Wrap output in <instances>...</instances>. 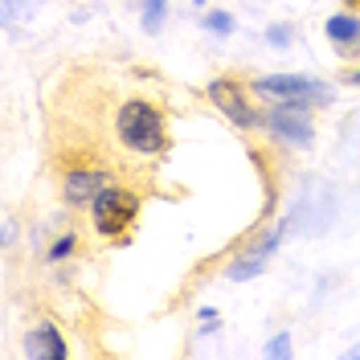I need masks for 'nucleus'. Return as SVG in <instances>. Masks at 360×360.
<instances>
[{
  "instance_id": "1",
  "label": "nucleus",
  "mask_w": 360,
  "mask_h": 360,
  "mask_svg": "<svg viewBox=\"0 0 360 360\" xmlns=\"http://www.w3.org/2000/svg\"><path fill=\"white\" fill-rule=\"evenodd\" d=\"M111 135H115V143H119L127 156L156 160V156H164L168 143H172L168 111L160 107L156 98H148V94H127V98L115 103Z\"/></svg>"
},
{
  "instance_id": "2",
  "label": "nucleus",
  "mask_w": 360,
  "mask_h": 360,
  "mask_svg": "<svg viewBox=\"0 0 360 360\" xmlns=\"http://www.w3.org/2000/svg\"><path fill=\"white\" fill-rule=\"evenodd\" d=\"M295 229L291 221V213L287 217H274V221H262L254 233H250L242 246L233 250V258L221 266L225 274V283H254L258 274H266L270 266V258L278 254V246H283V238Z\"/></svg>"
},
{
  "instance_id": "3",
  "label": "nucleus",
  "mask_w": 360,
  "mask_h": 360,
  "mask_svg": "<svg viewBox=\"0 0 360 360\" xmlns=\"http://www.w3.org/2000/svg\"><path fill=\"white\" fill-rule=\"evenodd\" d=\"M254 94L262 103H295V107H311V111H328L336 103V86L311 78V74H299V70H274V74H258Z\"/></svg>"
},
{
  "instance_id": "4",
  "label": "nucleus",
  "mask_w": 360,
  "mask_h": 360,
  "mask_svg": "<svg viewBox=\"0 0 360 360\" xmlns=\"http://www.w3.org/2000/svg\"><path fill=\"white\" fill-rule=\"evenodd\" d=\"M139 209H143L139 188H127V184L115 180L111 188H103V193L94 197V205L86 209V217H90V229H94L103 242H127Z\"/></svg>"
},
{
  "instance_id": "5",
  "label": "nucleus",
  "mask_w": 360,
  "mask_h": 360,
  "mask_svg": "<svg viewBox=\"0 0 360 360\" xmlns=\"http://www.w3.org/2000/svg\"><path fill=\"white\" fill-rule=\"evenodd\" d=\"M205 98L213 103V111L221 115L229 127H238V131H262V103H258V94L250 82H242L238 74H221V78H213L209 86H205Z\"/></svg>"
},
{
  "instance_id": "6",
  "label": "nucleus",
  "mask_w": 360,
  "mask_h": 360,
  "mask_svg": "<svg viewBox=\"0 0 360 360\" xmlns=\"http://www.w3.org/2000/svg\"><path fill=\"white\" fill-rule=\"evenodd\" d=\"M262 135L278 152H307L315 143V111L295 103H262Z\"/></svg>"
},
{
  "instance_id": "7",
  "label": "nucleus",
  "mask_w": 360,
  "mask_h": 360,
  "mask_svg": "<svg viewBox=\"0 0 360 360\" xmlns=\"http://www.w3.org/2000/svg\"><path fill=\"white\" fill-rule=\"evenodd\" d=\"M115 184V172L107 164H70L66 172H62V205L66 209H90L94 197L103 193V188H111Z\"/></svg>"
},
{
  "instance_id": "8",
  "label": "nucleus",
  "mask_w": 360,
  "mask_h": 360,
  "mask_svg": "<svg viewBox=\"0 0 360 360\" xmlns=\"http://www.w3.org/2000/svg\"><path fill=\"white\" fill-rule=\"evenodd\" d=\"M323 37L336 49L344 62H360V4L352 8H340L323 21Z\"/></svg>"
},
{
  "instance_id": "9",
  "label": "nucleus",
  "mask_w": 360,
  "mask_h": 360,
  "mask_svg": "<svg viewBox=\"0 0 360 360\" xmlns=\"http://www.w3.org/2000/svg\"><path fill=\"white\" fill-rule=\"evenodd\" d=\"M21 352L29 360H66L70 356V344H66L62 323H53V319H37V323L25 332Z\"/></svg>"
},
{
  "instance_id": "10",
  "label": "nucleus",
  "mask_w": 360,
  "mask_h": 360,
  "mask_svg": "<svg viewBox=\"0 0 360 360\" xmlns=\"http://www.w3.org/2000/svg\"><path fill=\"white\" fill-rule=\"evenodd\" d=\"M74 254H78V229H70V225H62V233H53V242L41 250L45 266H66Z\"/></svg>"
},
{
  "instance_id": "11",
  "label": "nucleus",
  "mask_w": 360,
  "mask_h": 360,
  "mask_svg": "<svg viewBox=\"0 0 360 360\" xmlns=\"http://www.w3.org/2000/svg\"><path fill=\"white\" fill-rule=\"evenodd\" d=\"M168 13H172V0H139V29L148 37H160L168 25Z\"/></svg>"
},
{
  "instance_id": "12",
  "label": "nucleus",
  "mask_w": 360,
  "mask_h": 360,
  "mask_svg": "<svg viewBox=\"0 0 360 360\" xmlns=\"http://www.w3.org/2000/svg\"><path fill=\"white\" fill-rule=\"evenodd\" d=\"M197 25H201V33H209V37H233L238 33V17L229 8H201Z\"/></svg>"
},
{
  "instance_id": "13",
  "label": "nucleus",
  "mask_w": 360,
  "mask_h": 360,
  "mask_svg": "<svg viewBox=\"0 0 360 360\" xmlns=\"http://www.w3.org/2000/svg\"><path fill=\"white\" fill-rule=\"evenodd\" d=\"M295 37H299V33H295L291 21H270L266 29H262V41H266L270 49H291Z\"/></svg>"
},
{
  "instance_id": "14",
  "label": "nucleus",
  "mask_w": 360,
  "mask_h": 360,
  "mask_svg": "<svg viewBox=\"0 0 360 360\" xmlns=\"http://www.w3.org/2000/svg\"><path fill=\"white\" fill-rule=\"evenodd\" d=\"M221 328H225V319H221V311H217V307H209V303H205V307H197V336H201V340L217 336Z\"/></svg>"
},
{
  "instance_id": "15",
  "label": "nucleus",
  "mask_w": 360,
  "mask_h": 360,
  "mask_svg": "<svg viewBox=\"0 0 360 360\" xmlns=\"http://www.w3.org/2000/svg\"><path fill=\"white\" fill-rule=\"evenodd\" d=\"M262 356H270V360H291L295 356L291 332H274V336L266 340V348H262Z\"/></svg>"
},
{
  "instance_id": "16",
  "label": "nucleus",
  "mask_w": 360,
  "mask_h": 360,
  "mask_svg": "<svg viewBox=\"0 0 360 360\" xmlns=\"http://www.w3.org/2000/svg\"><path fill=\"white\" fill-rule=\"evenodd\" d=\"M21 13H29V4H25V0H0V21H4V29H13Z\"/></svg>"
},
{
  "instance_id": "17",
  "label": "nucleus",
  "mask_w": 360,
  "mask_h": 360,
  "mask_svg": "<svg viewBox=\"0 0 360 360\" xmlns=\"http://www.w3.org/2000/svg\"><path fill=\"white\" fill-rule=\"evenodd\" d=\"M17 242V217H4V233H0V250H13Z\"/></svg>"
},
{
  "instance_id": "18",
  "label": "nucleus",
  "mask_w": 360,
  "mask_h": 360,
  "mask_svg": "<svg viewBox=\"0 0 360 360\" xmlns=\"http://www.w3.org/2000/svg\"><path fill=\"white\" fill-rule=\"evenodd\" d=\"M340 82L344 86H360V62H352L348 70H340Z\"/></svg>"
},
{
  "instance_id": "19",
  "label": "nucleus",
  "mask_w": 360,
  "mask_h": 360,
  "mask_svg": "<svg viewBox=\"0 0 360 360\" xmlns=\"http://www.w3.org/2000/svg\"><path fill=\"white\" fill-rule=\"evenodd\" d=\"M344 356H352V360H360V344H352V348H348V352H344Z\"/></svg>"
},
{
  "instance_id": "20",
  "label": "nucleus",
  "mask_w": 360,
  "mask_h": 360,
  "mask_svg": "<svg viewBox=\"0 0 360 360\" xmlns=\"http://www.w3.org/2000/svg\"><path fill=\"white\" fill-rule=\"evenodd\" d=\"M193 4H201V8H205V4H209V0H193Z\"/></svg>"
},
{
  "instance_id": "21",
  "label": "nucleus",
  "mask_w": 360,
  "mask_h": 360,
  "mask_svg": "<svg viewBox=\"0 0 360 360\" xmlns=\"http://www.w3.org/2000/svg\"><path fill=\"white\" fill-rule=\"evenodd\" d=\"M352 4H360V0H352Z\"/></svg>"
}]
</instances>
